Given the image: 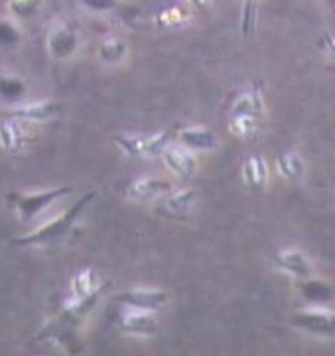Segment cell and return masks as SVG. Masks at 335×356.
I'll return each mask as SVG.
<instances>
[{
  "mask_svg": "<svg viewBox=\"0 0 335 356\" xmlns=\"http://www.w3.org/2000/svg\"><path fill=\"white\" fill-rule=\"evenodd\" d=\"M164 161V165L178 175L180 179H192L196 177L197 173V160L192 149H187L185 146H168L164 149V154L160 156Z\"/></svg>",
  "mask_w": 335,
  "mask_h": 356,
  "instance_id": "10",
  "label": "cell"
},
{
  "mask_svg": "<svg viewBox=\"0 0 335 356\" xmlns=\"http://www.w3.org/2000/svg\"><path fill=\"white\" fill-rule=\"evenodd\" d=\"M292 325L304 333L318 334V337H334L335 311L325 309L322 305H312L308 309L298 311L292 317Z\"/></svg>",
  "mask_w": 335,
  "mask_h": 356,
  "instance_id": "5",
  "label": "cell"
},
{
  "mask_svg": "<svg viewBox=\"0 0 335 356\" xmlns=\"http://www.w3.org/2000/svg\"><path fill=\"white\" fill-rule=\"evenodd\" d=\"M322 47L325 49V54L329 56V58H334L335 59V34H327L322 38Z\"/></svg>",
  "mask_w": 335,
  "mask_h": 356,
  "instance_id": "28",
  "label": "cell"
},
{
  "mask_svg": "<svg viewBox=\"0 0 335 356\" xmlns=\"http://www.w3.org/2000/svg\"><path fill=\"white\" fill-rule=\"evenodd\" d=\"M180 144L192 152H213L219 148V138L205 127H185L178 132Z\"/></svg>",
  "mask_w": 335,
  "mask_h": 356,
  "instance_id": "13",
  "label": "cell"
},
{
  "mask_svg": "<svg viewBox=\"0 0 335 356\" xmlns=\"http://www.w3.org/2000/svg\"><path fill=\"white\" fill-rule=\"evenodd\" d=\"M243 181L253 191H265L268 185V165L263 156H249L243 163Z\"/></svg>",
  "mask_w": 335,
  "mask_h": 356,
  "instance_id": "17",
  "label": "cell"
},
{
  "mask_svg": "<svg viewBox=\"0 0 335 356\" xmlns=\"http://www.w3.org/2000/svg\"><path fill=\"white\" fill-rule=\"evenodd\" d=\"M254 26H256V0H243V14H241L243 35L253 34Z\"/></svg>",
  "mask_w": 335,
  "mask_h": 356,
  "instance_id": "26",
  "label": "cell"
},
{
  "mask_svg": "<svg viewBox=\"0 0 335 356\" xmlns=\"http://www.w3.org/2000/svg\"><path fill=\"white\" fill-rule=\"evenodd\" d=\"M170 191H172L170 181L160 179V177H150V175L137 177V179L128 181V185L125 187V195L134 203H150V201L164 197Z\"/></svg>",
  "mask_w": 335,
  "mask_h": 356,
  "instance_id": "7",
  "label": "cell"
},
{
  "mask_svg": "<svg viewBox=\"0 0 335 356\" xmlns=\"http://www.w3.org/2000/svg\"><path fill=\"white\" fill-rule=\"evenodd\" d=\"M194 8H197V10H205V8H209L211 6V2L213 0H187Z\"/></svg>",
  "mask_w": 335,
  "mask_h": 356,
  "instance_id": "29",
  "label": "cell"
},
{
  "mask_svg": "<svg viewBox=\"0 0 335 356\" xmlns=\"http://www.w3.org/2000/svg\"><path fill=\"white\" fill-rule=\"evenodd\" d=\"M187 20V14L182 8H166L156 16V22L162 28H176V26H182Z\"/></svg>",
  "mask_w": 335,
  "mask_h": 356,
  "instance_id": "25",
  "label": "cell"
},
{
  "mask_svg": "<svg viewBox=\"0 0 335 356\" xmlns=\"http://www.w3.org/2000/svg\"><path fill=\"white\" fill-rule=\"evenodd\" d=\"M118 327L123 333L130 334V337H154L160 329L154 311L128 309V307L123 311V315L118 319Z\"/></svg>",
  "mask_w": 335,
  "mask_h": 356,
  "instance_id": "9",
  "label": "cell"
},
{
  "mask_svg": "<svg viewBox=\"0 0 335 356\" xmlns=\"http://www.w3.org/2000/svg\"><path fill=\"white\" fill-rule=\"evenodd\" d=\"M46 0H8V12L18 20H26L40 10Z\"/></svg>",
  "mask_w": 335,
  "mask_h": 356,
  "instance_id": "24",
  "label": "cell"
},
{
  "mask_svg": "<svg viewBox=\"0 0 335 356\" xmlns=\"http://www.w3.org/2000/svg\"><path fill=\"white\" fill-rule=\"evenodd\" d=\"M197 201H199V193L196 189H178L172 191L164 201V211L173 218L185 217L196 209Z\"/></svg>",
  "mask_w": 335,
  "mask_h": 356,
  "instance_id": "14",
  "label": "cell"
},
{
  "mask_svg": "<svg viewBox=\"0 0 335 356\" xmlns=\"http://www.w3.org/2000/svg\"><path fill=\"white\" fill-rule=\"evenodd\" d=\"M128 56V44L123 38H104L97 47V58L103 65H118Z\"/></svg>",
  "mask_w": 335,
  "mask_h": 356,
  "instance_id": "19",
  "label": "cell"
},
{
  "mask_svg": "<svg viewBox=\"0 0 335 356\" xmlns=\"http://www.w3.org/2000/svg\"><path fill=\"white\" fill-rule=\"evenodd\" d=\"M170 132H154V134H115L113 142L116 148L130 158H154L162 156L164 149L170 146Z\"/></svg>",
  "mask_w": 335,
  "mask_h": 356,
  "instance_id": "3",
  "label": "cell"
},
{
  "mask_svg": "<svg viewBox=\"0 0 335 356\" xmlns=\"http://www.w3.org/2000/svg\"><path fill=\"white\" fill-rule=\"evenodd\" d=\"M274 266H276L280 272L288 274V276L296 277V280H310L312 277V264L308 260V256L298 250V248H286V250H280L274 256Z\"/></svg>",
  "mask_w": 335,
  "mask_h": 356,
  "instance_id": "11",
  "label": "cell"
},
{
  "mask_svg": "<svg viewBox=\"0 0 335 356\" xmlns=\"http://www.w3.org/2000/svg\"><path fill=\"white\" fill-rule=\"evenodd\" d=\"M101 277L91 268H81L75 276L71 277V298H89L101 291Z\"/></svg>",
  "mask_w": 335,
  "mask_h": 356,
  "instance_id": "18",
  "label": "cell"
},
{
  "mask_svg": "<svg viewBox=\"0 0 335 356\" xmlns=\"http://www.w3.org/2000/svg\"><path fill=\"white\" fill-rule=\"evenodd\" d=\"M260 128H263V120L256 116H231V122H229V130L233 136L249 140V142L258 138Z\"/></svg>",
  "mask_w": 335,
  "mask_h": 356,
  "instance_id": "20",
  "label": "cell"
},
{
  "mask_svg": "<svg viewBox=\"0 0 335 356\" xmlns=\"http://www.w3.org/2000/svg\"><path fill=\"white\" fill-rule=\"evenodd\" d=\"M97 197L95 191H87L85 195H81L68 211H63L58 217L49 218L47 222L36 227L26 234H20L14 238L16 246H52L61 242L68 234H70L73 227L77 225V220L83 215V211L89 207L93 199Z\"/></svg>",
  "mask_w": 335,
  "mask_h": 356,
  "instance_id": "1",
  "label": "cell"
},
{
  "mask_svg": "<svg viewBox=\"0 0 335 356\" xmlns=\"http://www.w3.org/2000/svg\"><path fill=\"white\" fill-rule=\"evenodd\" d=\"M266 104L263 95L258 89H251V91L241 92L231 106V116H256V118H265Z\"/></svg>",
  "mask_w": 335,
  "mask_h": 356,
  "instance_id": "16",
  "label": "cell"
},
{
  "mask_svg": "<svg viewBox=\"0 0 335 356\" xmlns=\"http://www.w3.org/2000/svg\"><path fill=\"white\" fill-rule=\"evenodd\" d=\"M28 97V85L22 77L14 73H2L0 75V103L8 108L26 101Z\"/></svg>",
  "mask_w": 335,
  "mask_h": 356,
  "instance_id": "15",
  "label": "cell"
},
{
  "mask_svg": "<svg viewBox=\"0 0 335 356\" xmlns=\"http://www.w3.org/2000/svg\"><path fill=\"white\" fill-rule=\"evenodd\" d=\"M325 4H327V6H329V8H332V10L335 12V0H324Z\"/></svg>",
  "mask_w": 335,
  "mask_h": 356,
  "instance_id": "30",
  "label": "cell"
},
{
  "mask_svg": "<svg viewBox=\"0 0 335 356\" xmlns=\"http://www.w3.org/2000/svg\"><path fill=\"white\" fill-rule=\"evenodd\" d=\"M47 54L58 61L71 59L79 49V32L73 24L58 22L52 26L46 38Z\"/></svg>",
  "mask_w": 335,
  "mask_h": 356,
  "instance_id": "4",
  "label": "cell"
},
{
  "mask_svg": "<svg viewBox=\"0 0 335 356\" xmlns=\"http://www.w3.org/2000/svg\"><path fill=\"white\" fill-rule=\"evenodd\" d=\"M278 173L288 181H300L306 172V163L296 152H286L276 160Z\"/></svg>",
  "mask_w": 335,
  "mask_h": 356,
  "instance_id": "22",
  "label": "cell"
},
{
  "mask_svg": "<svg viewBox=\"0 0 335 356\" xmlns=\"http://www.w3.org/2000/svg\"><path fill=\"white\" fill-rule=\"evenodd\" d=\"M75 2L93 14H107L118 8V0H75Z\"/></svg>",
  "mask_w": 335,
  "mask_h": 356,
  "instance_id": "27",
  "label": "cell"
},
{
  "mask_svg": "<svg viewBox=\"0 0 335 356\" xmlns=\"http://www.w3.org/2000/svg\"><path fill=\"white\" fill-rule=\"evenodd\" d=\"M71 191H73L71 185H59V187L40 189V191H10L6 193V203L22 222H30L54 203H58L59 199L70 195Z\"/></svg>",
  "mask_w": 335,
  "mask_h": 356,
  "instance_id": "2",
  "label": "cell"
},
{
  "mask_svg": "<svg viewBox=\"0 0 335 356\" xmlns=\"http://www.w3.org/2000/svg\"><path fill=\"white\" fill-rule=\"evenodd\" d=\"M116 301L128 309L142 311H158L168 303V293L162 289H152V287H137L125 293H118Z\"/></svg>",
  "mask_w": 335,
  "mask_h": 356,
  "instance_id": "8",
  "label": "cell"
},
{
  "mask_svg": "<svg viewBox=\"0 0 335 356\" xmlns=\"http://www.w3.org/2000/svg\"><path fill=\"white\" fill-rule=\"evenodd\" d=\"M22 42V30L8 18H0V47H14Z\"/></svg>",
  "mask_w": 335,
  "mask_h": 356,
  "instance_id": "23",
  "label": "cell"
},
{
  "mask_svg": "<svg viewBox=\"0 0 335 356\" xmlns=\"http://www.w3.org/2000/svg\"><path fill=\"white\" fill-rule=\"evenodd\" d=\"M61 113V103L56 99H38V101H24L6 108V116L16 118L20 122H47L54 120Z\"/></svg>",
  "mask_w": 335,
  "mask_h": 356,
  "instance_id": "6",
  "label": "cell"
},
{
  "mask_svg": "<svg viewBox=\"0 0 335 356\" xmlns=\"http://www.w3.org/2000/svg\"><path fill=\"white\" fill-rule=\"evenodd\" d=\"M28 144V132L24 130L22 122L16 118H2L0 120V149L8 156L22 154Z\"/></svg>",
  "mask_w": 335,
  "mask_h": 356,
  "instance_id": "12",
  "label": "cell"
},
{
  "mask_svg": "<svg viewBox=\"0 0 335 356\" xmlns=\"http://www.w3.org/2000/svg\"><path fill=\"white\" fill-rule=\"evenodd\" d=\"M302 298L306 299L312 305H320L329 299H334L335 291L329 284H325L322 280H304L300 286Z\"/></svg>",
  "mask_w": 335,
  "mask_h": 356,
  "instance_id": "21",
  "label": "cell"
}]
</instances>
